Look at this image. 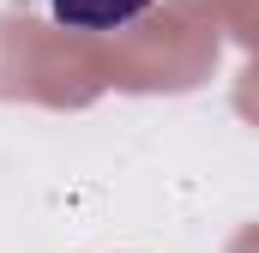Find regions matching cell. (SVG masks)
I'll use <instances>...</instances> for the list:
<instances>
[{
    "label": "cell",
    "mask_w": 259,
    "mask_h": 253,
    "mask_svg": "<svg viewBox=\"0 0 259 253\" xmlns=\"http://www.w3.org/2000/svg\"><path fill=\"white\" fill-rule=\"evenodd\" d=\"M151 0H49L55 24H66V30H121Z\"/></svg>",
    "instance_id": "obj_1"
}]
</instances>
